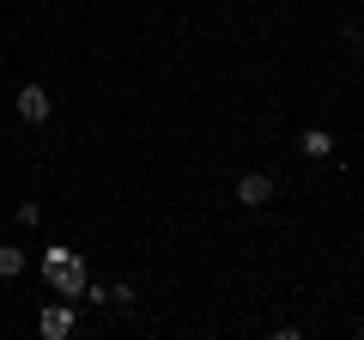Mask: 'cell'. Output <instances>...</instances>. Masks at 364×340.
Here are the masks:
<instances>
[{"label":"cell","mask_w":364,"mask_h":340,"mask_svg":"<svg viewBox=\"0 0 364 340\" xmlns=\"http://www.w3.org/2000/svg\"><path fill=\"white\" fill-rule=\"evenodd\" d=\"M43 280L55 286V298H79L85 292V280H91V267H85V255H73V249H43Z\"/></svg>","instance_id":"1"},{"label":"cell","mask_w":364,"mask_h":340,"mask_svg":"<svg viewBox=\"0 0 364 340\" xmlns=\"http://www.w3.org/2000/svg\"><path fill=\"white\" fill-rule=\"evenodd\" d=\"M13 110H18V116H25V122H49V116H55V97L43 92V85H18Z\"/></svg>","instance_id":"2"},{"label":"cell","mask_w":364,"mask_h":340,"mask_svg":"<svg viewBox=\"0 0 364 340\" xmlns=\"http://www.w3.org/2000/svg\"><path fill=\"white\" fill-rule=\"evenodd\" d=\"M237 201H243V207H267L273 201V176L267 170H243V176H237Z\"/></svg>","instance_id":"3"},{"label":"cell","mask_w":364,"mask_h":340,"mask_svg":"<svg viewBox=\"0 0 364 340\" xmlns=\"http://www.w3.org/2000/svg\"><path fill=\"white\" fill-rule=\"evenodd\" d=\"M37 334H49V340H67V334H73V310H67V304H49V310L37 316Z\"/></svg>","instance_id":"4"},{"label":"cell","mask_w":364,"mask_h":340,"mask_svg":"<svg viewBox=\"0 0 364 340\" xmlns=\"http://www.w3.org/2000/svg\"><path fill=\"white\" fill-rule=\"evenodd\" d=\"M298 146H304V158H328V152H334V134H328V128H304Z\"/></svg>","instance_id":"5"},{"label":"cell","mask_w":364,"mask_h":340,"mask_svg":"<svg viewBox=\"0 0 364 340\" xmlns=\"http://www.w3.org/2000/svg\"><path fill=\"white\" fill-rule=\"evenodd\" d=\"M25 249H13V243H6V249H0V280H18V274H25Z\"/></svg>","instance_id":"6"},{"label":"cell","mask_w":364,"mask_h":340,"mask_svg":"<svg viewBox=\"0 0 364 340\" xmlns=\"http://www.w3.org/2000/svg\"><path fill=\"white\" fill-rule=\"evenodd\" d=\"M109 304H116V310H134V304H140V292H134L128 280H116V286H109Z\"/></svg>","instance_id":"7"},{"label":"cell","mask_w":364,"mask_h":340,"mask_svg":"<svg viewBox=\"0 0 364 340\" xmlns=\"http://www.w3.org/2000/svg\"><path fill=\"white\" fill-rule=\"evenodd\" d=\"M18 225H43V207H37V201H18Z\"/></svg>","instance_id":"8"}]
</instances>
